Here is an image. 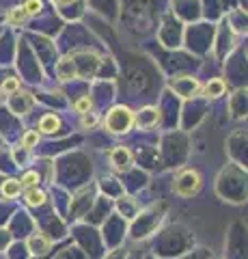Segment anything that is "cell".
Listing matches in <instances>:
<instances>
[{
  "label": "cell",
  "instance_id": "cell-15",
  "mask_svg": "<svg viewBox=\"0 0 248 259\" xmlns=\"http://www.w3.org/2000/svg\"><path fill=\"white\" fill-rule=\"evenodd\" d=\"M39 143V134L37 132H26L24 134V139H22V145L24 147H33V145Z\"/></svg>",
  "mask_w": 248,
  "mask_h": 259
},
{
  "label": "cell",
  "instance_id": "cell-4",
  "mask_svg": "<svg viewBox=\"0 0 248 259\" xmlns=\"http://www.w3.org/2000/svg\"><path fill=\"white\" fill-rule=\"evenodd\" d=\"M57 74L61 80H71V78H78L76 76V61L74 56H65L59 65H57Z\"/></svg>",
  "mask_w": 248,
  "mask_h": 259
},
{
  "label": "cell",
  "instance_id": "cell-12",
  "mask_svg": "<svg viewBox=\"0 0 248 259\" xmlns=\"http://www.w3.org/2000/svg\"><path fill=\"white\" fill-rule=\"evenodd\" d=\"M22 9L26 15H35V13H39V9H41V3H39V0H26V3L22 5Z\"/></svg>",
  "mask_w": 248,
  "mask_h": 259
},
{
  "label": "cell",
  "instance_id": "cell-1",
  "mask_svg": "<svg viewBox=\"0 0 248 259\" xmlns=\"http://www.w3.org/2000/svg\"><path fill=\"white\" fill-rule=\"evenodd\" d=\"M134 112L127 108V106H115L113 110L106 115L104 119V125H106L108 132L113 134H121V132H127L132 125H134Z\"/></svg>",
  "mask_w": 248,
  "mask_h": 259
},
{
  "label": "cell",
  "instance_id": "cell-11",
  "mask_svg": "<svg viewBox=\"0 0 248 259\" xmlns=\"http://www.w3.org/2000/svg\"><path fill=\"white\" fill-rule=\"evenodd\" d=\"M140 115H145L147 119L138 121V125H151V123H156V121H158V110L156 108H145Z\"/></svg>",
  "mask_w": 248,
  "mask_h": 259
},
{
  "label": "cell",
  "instance_id": "cell-13",
  "mask_svg": "<svg viewBox=\"0 0 248 259\" xmlns=\"http://www.w3.org/2000/svg\"><path fill=\"white\" fill-rule=\"evenodd\" d=\"M91 106H93L91 97H82V100H78V102L74 104V108H76L78 112H82V115H86V112L91 110Z\"/></svg>",
  "mask_w": 248,
  "mask_h": 259
},
{
  "label": "cell",
  "instance_id": "cell-3",
  "mask_svg": "<svg viewBox=\"0 0 248 259\" xmlns=\"http://www.w3.org/2000/svg\"><path fill=\"white\" fill-rule=\"evenodd\" d=\"M110 164L117 171H127L132 166V153L127 147H115L110 151Z\"/></svg>",
  "mask_w": 248,
  "mask_h": 259
},
{
  "label": "cell",
  "instance_id": "cell-9",
  "mask_svg": "<svg viewBox=\"0 0 248 259\" xmlns=\"http://www.w3.org/2000/svg\"><path fill=\"white\" fill-rule=\"evenodd\" d=\"M20 190H22V184H20V180H7V182L3 184V197H7V199L18 197Z\"/></svg>",
  "mask_w": 248,
  "mask_h": 259
},
{
  "label": "cell",
  "instance_id": "cell-6",
  "mask_svg": "<svg viewBox=\"0 0 248 259\" xmlns=\"http://www.w3.org/2000/svg\"><path fill=\"white\" fill-rule=\"evenodd\" d=\"M205 93L210 95V97H220V95H225V80L222 78H214L207 82L205 87Z\"/></svg>",
  "mask_w": 248,
  "mask_h": 259
},
{
  "label": "cell",
  "instance_id": "cell-17",
  "mask_svg": "<svg viewBox=\"0 0 248 259\" xmlns=\"http://www.w3.org/2000/svg\"><path fill=\"white\" fill-rule=\"evenodd\" d=\"M54 5H59V7H67V5H71V3H76V0H52Z\"/></svg>",
  "mask_w": 248,
  "mask_h": 259
},
{
  "label": "cell",
  "instance_id": "cell-2",
  "mask_svg": "<svg viewBox=\"0 0 248 259\" xmlns=\"http://www.w3.org/2000/svg\"><path fill=\"white\" fill-rule=\"evenodd\" d=\"M201 175H199L196 171H192V168H188V171H183L177 175V180H175L173 184V190L179 194V197H192V194H196L199 190H201Z\"/></svg>",
  "mask_w": 248,
  "mask_h": 259
},
{
  "label": "cell",
  "instance_id": "cell-5",
  "mask_svg": "<svg viewBox=\"0 0 248 259\" xmlns=\"http://www.w3.org/2000/svg\"><path fill=\"white\" fill-rule=\"evenodd\" d=\"M59 127H61V119L57 115H43L41 121H39V130H41L43 134H52V132H57Z\"/></svg>",
  "mask_w": 248,
  "mask_h": 259
},
{
  "label": "cell",
  "instance_id": "cell-16",
  "mask_svg": "<svg viewBox=\"0 0 248 259\" xmlns=\"http://www.w3.org/2000/svg\"><path fill=\"white\" fill-rule=\"evenodd\" d=\"M26 18H28V15L24 13V9H22V7H18V9H13V11H11V15H9V22H11V24H18V22L26 20Z\"/></svg>",
  "mask_w": 248,
  "mask_h": 259
},
{
  "label": "cell",
  "instance_id": "cell-14",
  "mask_svg": "<svg viewBox=\"0 0 248 259\" xmlns=\"http://www.w3.org/2000/svg\"><path fill=\"white\" fill-rule=\"evenodd\" d=\"M18 89H20L18 78H9V80H5V82H3V91L5 93H15Z\"/></svg>",
  "mask_w": 248,
  "mask_h": 259
},
{
  "label": "cell",
  "instance_id": "cell-7",
  "mask_svg": "<svg viewBox=\"0 0 248 259\" xmlns=\"http://www.w3.org/2000/svg\"><path fill=\"white\" fill-rule=\"evenodd\" d=\"M24 199H26V203L33 205V207L45 203V194H43L41 190H37V188H28L26 194H24Z\"/></svg>",
  "mask_w": 248,
  "mask_h": 259
},
{
  "label": "cell",
  "instance_id": "cell-18",
  "mask_svg": "<svg viewBox=\"0 0 248 259\" xmlns=\"http://www.w3.org/2000/svg\"><path fill=\"white\" fill-rule=\"evenodd\" d=\"M82 123H84V125H93V123H95V117H86V115H84Z\"/></svg>",
  "mask_w": 248,
  "mask_h": 259
},
{
  "label": "cell",
  "instance_id": "cell-8",
  "mask_svg": "<svg viewBox=\"0 0 248 259\" xmlns=\"http://www.w3.org/2000/svg\"><path fill=\"white\" fill-rule=\"evenodd\" d=\"M28 246L33 253H45V250L50 248V240L43 238V236H33L28 240Z\"/></svg>",
  "mask_w": 248,
  "mask_h": 259
},
{
  "label": "cell",
  "instance_id": "cell-10",
  "mask_svg": "<svg viewBox=\"0 0 248 259\" xmlns=\"http://www.w3.org/2000/svg\"><path fill=\"white\" fill-rule=\"evenodd\" d=\"M22 188H37V184H39V175L35 173V171H30V173H26L22 177Z\"/></svg>",
  "mask_w": 248,
  "mask_h": 259
}]
</instances>
